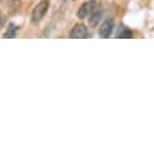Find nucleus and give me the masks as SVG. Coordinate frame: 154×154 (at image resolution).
Returning a JSON list of instances; mask_svg holds the SVG:
<instances>
[{"label": "nucleus", "mask_w": 154, "mask_h": 154, "mask_svg": "<svg viewBox=\"0 0 154 154\" xmlns=\"http://www.w3.org/2000/svg\"><path fill=\"white\" fill-rule=\"evenodd\" d=\"M102 16H103V11L96 6V8H95V10L90 14V20H89L90 26L96 27V26L100 23V21L102 20Z\"/></svg>", "instance_id": "39448f33"}, {"label": "nucleus", "mask_w": 154, "mask_h": 154, "mask_svg": "<svg viewBox=\"0 0 154 154\" xmlns=\"http://www.w3.org/2000/svg\"><path fill=\"white\" fill-rule=\"evenodd\" d=\"M49 6H50V2L49 0H42V2L38 4L33 11H32V22L33 23H38V22H40L43 20V17L46 15L48 10H49Z\"/></svg>", "instance_id": "f257e3e1"}, {"label": "nucleus", "mask_w": 154, "mask_h": 154, "mask_svg": "<svg viewBox=\"0 0 154 154\" xmlns=\"http://www.w3.org/2000/svg\"><path fill=\"white\" fill-rule=\"evenodd\" d=\"M17 30H18V27L16 26V24H14V23H10L9 24V28H8V30L4 33V38H14L15 35H16V33H17Z\"/></svg>", "instance_id": "423d86ee"}, {"label": "nucleus", "mask_w": 154, "mask_h": 154, "mask_svg": "<svg viewBox=\"0 0 154 154\" xmlns=\"http://www.w3.org/2000/svg\"><path fill=\"white\" fill-rule=\"evenodd\" d=\"M3 24H4V16L2 15V12H0V28H2Z\"/></svg>", "instance_id": "6e6552de"}, {"label": "nucleus", "mask_w": 154, "mask_h": 154, "mask_svg": "<svg viewBox=\"0 0 154 154\" xmlns=\"http://www.w3.org/2000/svg\"><path fill=\"white\" fill-rule=\"evenodd\" d=\"M86 36H88V28L83 23L75 24L72 28L70 34H69V38H72V39H84Z\"/></svg>", "instance_id": "f03ea898"}, {"label": "nucleus", "mask_w": 154, "mask_h": 154, "mask_svg": "<svg viewBox=\"0 0 154 154\" xmlns=\"http://www.w3.org/2000/svg\"><path fill=\"white\" fill-rule=\"evenodd\" d=\"M95 8H96L95 2H86L79 8V10L76 11V15H78L79 18H85L86 16H89L95 10Z\"/></svg>", "instance_id": "20e7f679"}, {"label": "nucleus", "mask_w": 154, "mask_h": 154, "mask_svg": "<svg viewBox=\"0 0 154 154\" xmlns=\"http://www.w3.org/2000/svg\"><path fill=\"white\" fill-rule=\"evenodd\" d=\"M113 28H114V21L112 18L106 20L100 27V30H98L100 38H102V39H107V38H109L112 32H113Z\"/></svg>", "instance_id": "7ed1b4c3"}, {"label": "nucleus", "mask_w": 154, "mask_h": 154, "mask_svg": "<svg viewBox=\"0 0 154 154\" xmlns=\"http://www.w3.org/2000/svg\"><path fill=\"white\" fill-rule=\"evenodd\" d=\"M132 36V33L130 29L128 28H124L123 26H120L119 30H118V34H117V38H131Z\"/></svg>", "instance_id": "0eeeda50"}]
</instances>
